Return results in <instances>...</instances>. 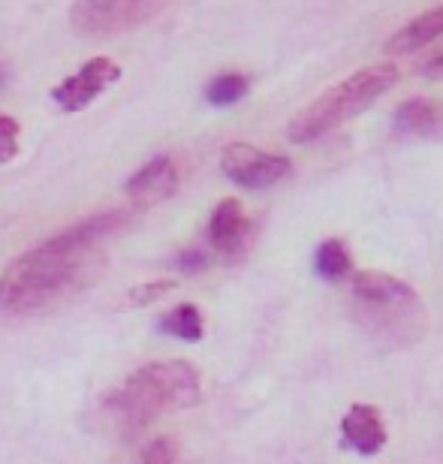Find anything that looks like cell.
I'll use <instances>...</instances> for the list:
<instances>
[{
  "mask_svg": "<svg viewBox=\"0 0 443 464\" xmlns=\"http://www.w3.org/2000/svg\"><path fill=\"white\" fill-rule=\"evenodd\" d=\"M220 166H224V175L229 181L242 184L247 190H265L290 172L287 157L260 151V148L245 145V142L226 145L224 157H220Z\"/></svg>",
  "mask_w": 443,
  "mask_h": 464,
  "instance_id": "obj_6",
  "label": "cell"
},
{
  "mask_svg": "<svg viewBox=\"0 0 443 464\" xmlns=\"http://www.w3.org/2000/svg\"><path fill=\"white\" fill-rule=\"evenodd\" d=\"M18 151V124L15 118L0 115V163H9Z\"/></svg>",
  "mask_w": 443,
  "mask_h": 464,
  "instance_id": "obj_18",
  "label": "cell"
},
{
  "mask_svg": "<svg viewBox=\"0 0 443 464\" xmlns=\"http://www.w3.org/2000/svg\"><path fill=\"white\" fill-rule=\"evenodd\" d=\"M142 464H178V450H175L172 440L157 438L145 447L142 452Z\"/></svg>",
  "mask_w": 443,
  "mask_h": 464,
  "instance_id": "obj_17",
  "label": "cell"
},
{
  "mask_svg": "<svg viewBox=\"0 0 443 464\" xmlns=\"http://www.w3.org/2000/svg\"><path fill=\"white\" fill-rule=\"evenodd\" d=\"M118 76H121V70H118V63L112 58H91L76 76L63 79L52 91V97L63 112H79L88 103H94L112 82H118Z\"/></svg>",
  "mask_w": 443,
  "mask_h": 464,
  "instance_id": "obj_7",
  "label": "cell"
},
{
  "mask_svg": "<svg viewBox=\"0 0 443 464\" xmlns=\"http://www.w3.org/2000/svg\"><path fill=\"white\" fill-rule=\"evenodd\" d=\"M175 286H178V281H172V277H166V281H151V284H140L130 290V304H136V308H142V304H151V302H160L166 293H172Z\"/></svg>",
  "mask_w": 443,
  "mask_h": 464,
  "instance_id": "obj_16",
  "label": "cell"
},
{
  "mask_svg": "<svg viewBox=\"0 0 443 464\" xmlns=\"http://www.w3.org/2000/svg\"><path fill=\"white\" fill-rule=\"evenodd\" d=\"M127 197L136 208H148L157 206V202L169 199L175 190H178V166L169 154L154 157L151 163H145L140 172L127 181Z\"/></svg>",
  "mask_w": 443,
  "mask_h": 464,
  "instance_id": "obj_8",
  "label": "cell"
},
{
  "mask_svg": "<svg viewBox=\"0 0 443 464\" xmlns=\"http://www.w3.org/2000/svg\"><path fill=\"white\" fill-rule=\"evenodd\" d=\"M247 94V79L238 72H224V76L211 79V85L206 88V97L211 106H233Z\"/></svg>",
  "mask_w": 443,
  "mask_h": 464,
  "instance_id": "obj_15",
  "label": "cell"
},
{
  "mask_svg": "<svg viewBox=\"0 0 443 464\" xmlns=\"http://www.w3.org/2000/svg\"><path fill=\"white\" fill-rule=\"evenodd\" d=\"M160 329L181 341H199L202 338V314L193 304H181L172 314L160 320Z\"/></svg>",
  "mask_w": 443,
  "mask_h": 464,
  "instance_id": "obj_14",
  "label": "cell"
},
{
  "mask_svg": "<svg viewBox=\"0 0 443 464\" xmlns=\"http://www.w3.org/2000/svg\"><path fill=\"white\" fill-rule=\"evenodd\" d=\"M206 266H208V256L202 254V250H184V254H178V268L184 275L202 272Z\"/></svg>",
  "mask_w": 443,
  "mask_h": 464,
  "instance_id": "obj_19",
  "label": "cell"
},
{
  "mask_svg": "<svg viewBox=\"0 0 443 464\" xmlns=\"http://www.w3.org/2000/svg\"><path fill=\"white\" fill-rule=\"evenodd\" d=\"M313 268H317V275L326 277V281H341V277H347L353 263H350L344 241L341 238L323 241V245L317 247V256H313Z\"/></svg>",
  "mask_w": 443,
  "mask_h": 464,
  "instance_id": "obj_13",
  "label": "cell"
},
{
  "mask_svg": "<svg viewBox=\"0 0 443 464\" xmlns=\"http://www.w3.org/2000/svg\"><path fill=\"white\" fill-rule=\"evenodd\" d=\"M127 224V211H103L27 250L0 277V314H40L79 295L103 268V241Z\"/></svg>",
  "mask_w": 443,
  "mask_h": 464,
  "instance_id": "obj_1",
  "label": "cell"
},
{
  "mask_svg": "<svg viewBox=\"0 0 443 464\" xmlns=\"http://www.w3.org/2000/svg\"><path fill=\"white\" fill-rule=\"evenodd\" d=\"M199 395V371L184 359H163L133 371L124 386L109 398V407L124 429L142 431L166 413L193 407Z\"/></svg>",
  "mask_w": 443,
  "mask_h": 464,
  "instance_id": "obj_2",
  "label": "cell"
},
{
  "mask_svg": "<svg viewBox=\"0 0 443 464\" xmlns=\"http://www.w3.org/2000/svg\"><path fill=\"white\" fill-rule=\"evenodd\" d=\"M0 85H4V67H0Z\"/></svg>",
  "mask_w": 443,
  "mask_h": 464,
  "instance_id": "obj_21",
  "label": "cell"
},
{
  "mask_svg": "<svg viewBox=\"0 0 443 464\" xmlns=\"http://www.w3.org/2000/svg\"><path fill=\"white\" fill-rule=\"evenodd\" d=\"M353 302L359 320L383 338H392L395 344H408L404 338L408 326H422L419 295L386 272H359L353 277Z\"/></svg>",
  "mask_w": 443,
  "mask_h": 464,
  "instance_id": "obj_4",
  "label": "cell"
},
{
  "mask_svg": "<svg viewBox=\"0 0 443 464\" xmlns=\"http://www.w3.org/2000/svg\"><path fill=\"white\" fill-rule=\"evenodd\" d=\"M395 79H399V70L392 63H377V67H365L332 85L326 94H320L290 121V142H313L344 121L362 115L374 100H380L395 85Z\"/></svg>",
  "mask_w": 443,
  "mask_h": 464,
  "instance_id": "obj_3",
  "label": "cell"
},
{
  "mask_svg": "<svg viewBox=\"0 0 443 464\" xmlns=\"http://www.w3.org/2000/svg\"><path fill=\"white\" fill-rule=\"evenodd\" d=\"M341 434L350 450L362 456H377L386 447V425L383 416L371 404H353L341 420Z\"/></svg>",
  "mask_w": 443,
  "mask_h": 464,
  "instance_id": "obj_10",
  "label": "cell"
},
{
  "mask_svg": "<svg viewBox=\"0 0 443 464\" xmlns=\"http://www.w3.org/2000/svg\"><path fill=\"white\" fill-rule=\"evenodd\" d=\"M395 124H399L401 133H417L426 136L438 127V109L429 100H408V103L399 106L395 112Z\"/></svg>",
  "mask_w": 443,
  "mask_h": 464,
  "instance_id": "obj_12",
  "label": "cell"
},
{
  "mask_svg": "<svg viewBox=\"0 0 443 464\" xmlns=\"http://www.w3.org/2000/svg\"><path fill=\"white\" fill-rule=\"evenodd\" d=\"M160 0H76L70 9L72 27L85 36H112L142 24Z\"/></svg>",
  "mask_w": 443,
  "mask_h": 464,
  "instance_id": "obj_5",
  "label": "cell"
},
{
  "mask_svg": "<svg viewBox=\"0 0 443 464\" xmlns=\"http://www.w3.org/2000/svg\"><path fill=\"white\" fill-rule=\"evenodd\" d=\"M443 34V4L429 9V13L417 15L413 22H408L401 27L399 34L392 36L390 43H386V52L390 54H399V52H413V49H422V45H429L431 40H438Z\"/></svg>",
  "mask_w": 443,
  "mask_h": 464,
  "instance_id": "obj_11",
  "label": "cell"
},
{
  "mask_svg": "<svg viewBox=\"0 0 443 464\" xmlns=\"http://www.w3.org/2000/svg\"><path fill=\"white\" fill-rule=\"evenodd\" d=\"M208 238L211 247L217 250L220 256L233 259L247 247V238H251V220L245 218V208L238 199H224L211 215L208 224Z\"/></svg>",
  "mask_w": 443,
  "mask_h": 464,
  "instance_id": "obj_9",
  "label": "cell"
},
{
  "mask_svg": "<svg viewBox=\"0 0 443 464\" xmlns=\"http://www.w3.org/2000/svg\"><path fill=\"white\" fill-rule=\"evenodd\" d=\"M422 72H426L429 79H443V49L435 52L426 63H422Z\"/></svg>",
  "mask_w": 443,
  "mask_h": 464,
  "instance_id": "obj_20",
  "label": "cell"
}]
</instances>
